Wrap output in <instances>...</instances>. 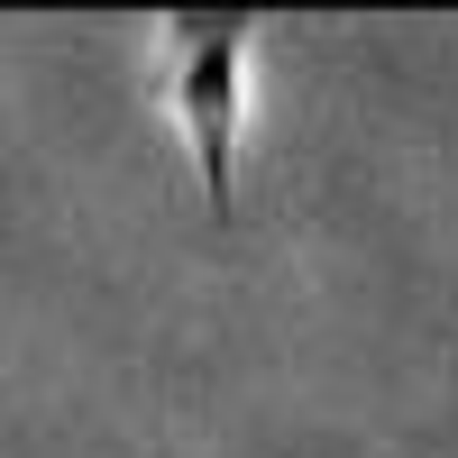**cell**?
I'll return each instance as SVG.
<instances>
[{"instance_id":"cell-1","label":"cell","mask_w":458,"mask_h":458,"mask_svg":"<svg viewBox=\"0 0 458 458\" xmlns=\"http://www.w3.org/2000/svg\"><path fill=\"white\" fill-rule=\"evenodd\" d=\"M248 37L257 10H174L157 28L165 47V101L202 165V211L229 229L239 220V129H248Z\"/></svg>"}]
</instances>
